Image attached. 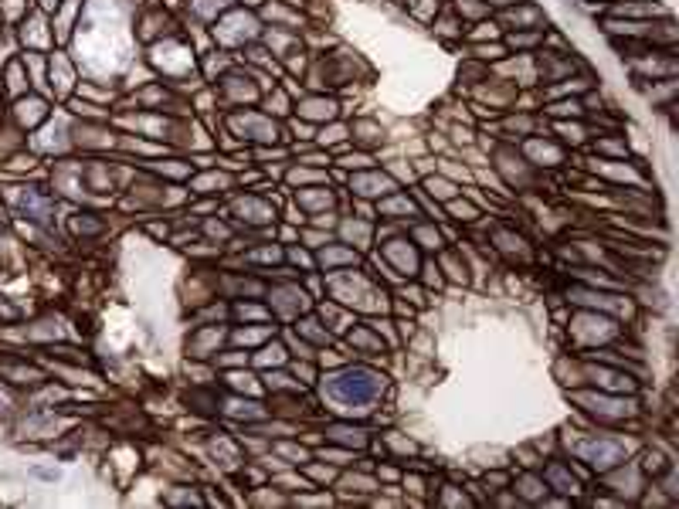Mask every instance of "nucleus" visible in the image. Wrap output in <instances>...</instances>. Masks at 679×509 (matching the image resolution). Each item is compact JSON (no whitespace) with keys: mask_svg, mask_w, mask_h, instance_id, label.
<instances>
[{"mask_svg":"<svg viewBox=\"0 0 679 509\" xmlns=\"http://www.w3.org/2000/svg\"><path fill=\"white\" fill-rule=\"evenodd\" d=\"M384 381L371 371H347L330 381V394L343 404H367L381 394Z\"/></svg>","mask_w":679,"mask_h":509,"instance_id":"nucleus-1","label":"nucleus"},{"mask_svg":"<svg viewBox=\"0 0 679 509\" xmlns=\"http://www.w3.org/2000/svg\"><path fill=\"white\" fill-rule=\"evenodd\" d=\"M48 207H51V204H48L45 197H38V194H24V211H38V215L45 217Z\"/></svg>","mask_w":679,"mask_h":509,"instance_id":"nucleus-2","label":"nucleus"}]
</instances>
